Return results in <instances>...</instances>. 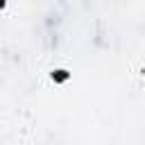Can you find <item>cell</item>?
I'll return each instance as SVG.
<instances>
[{
	"label": "cell",
	"mask_w": 145,
	"mask_h": 145,
	"mask_svg": "<svg viewBox=\"0 0 145 145\" xmlns=\"http://www.w3.org/2000/svg\"><path fill=\"white\" fill-rule=\"evenodd\" d=\"M68 77H70V72L68 70H52V82H57V84H63V82H68Z\"/></svg>",
	"instance_id": "1"
},
{
	"label": "cell",
	"mask_w": 145,
	"mask_h": 145,
	"mask_svg": "<svg viewBox=\"0 0 145 145\" xmlns=\"http://www.w3.org/2000/svg\"><path fill=\"white\" fill-rule=\"evenodd\" d=\"M5 5H7V0H0V11L5 9Z\"/></svg>",
	"instance_id": "2"
}]
</instances>
